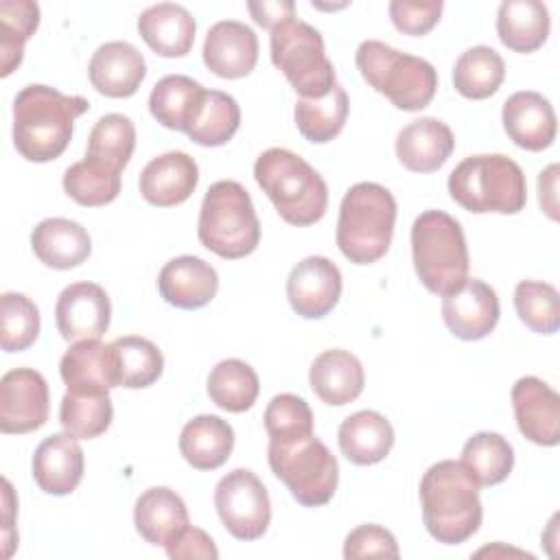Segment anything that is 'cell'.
I'll return each mask as SVG.
<instances>
[{
    "instance_id": "cell-1",
    "label": "cell",
    "mask_w": 560,
    "mask_h": 560,
    "mask_svg": "<svg viewBox=\"0 0 560 560\" xmlns=\"http://www.w3.org/2000/svg\"><path fill=\"white\" fill-rule=\"evenodd\" d=\"M90 107L83 96L31 83L13 101V144L28 162L57 160L72 140L74 120Z\"/></svg>"
},
{
    "instance_id": "cell-2",
    "label": "cell",
    "mask_w": 560,
    "mask_h": 560,
    "mask_svg": "<svg viewBox=\"0 0 560 560\" xmlns=\"http://www.w3.org/2000/svg\"><path fill=\"white\" fill-rule=\"evenodd\" d=\"M420 505L427 532L444 545H462L483 518L479 486L455 459H442L422 475Z\"/></svg>"
},
{
    "instance_id": "cell-3",
    "label": "cell",
    "mask_w": 560,
    "mask_h": 560,
    "mask_svg": "<svg viewBox=\"0 0 560 560\" xmlns=\"http://www.w3.org/2000/svg\"><path fill=\"white\" fill-rule=\"evenodd\" d=\"M254 177L278 214L298 228L317 223L328 208L324 177L289 149H267L254 162Z\"/></svg>"
},
{
    "instance_id": "cell-4",
    "label": "cell",
    "mask_w": 560,
    "mask_h": 560,
    "mask_svg": "<svg viewBox=\"0 0 560 560\" xmlns=\"http://www.w3.org/2000/svg\"><path fill=\"white\" fill-rule=\"evenodd\" d=\"M396 199L376 182H359L348 188L339 206L337 247L354 265L383 258L392 245Z\"/></svg>"
},
{
    "instance_id": "cell-5",
    "label": "cell",
    "mask_w": 560,
    "mask_h": 560,
    "mask_svg": "<svg viewBox=\"0 0 560 560\" xmlns=\"http://www.w3.org/2000/svg\"><path fill=\"white\" fill-rule=\"evenodd\" d=\"M448 192L455 203L475 214H516L527 203V182L521 166L501 153L462 160L448 175Z\"/></svg>"
},
{
    "instance_id": "cell-6",
    "label": "cell",
    "mask_w": 560,
    "mask_h": 560,
    "mask_svg": "<svg viewBox=\"0 0 560 560\" xmlns=\"http://www.w3.org/2000/svg\"><path fill=\"white\" fill-rule=\"evenodd\" d=\"M411 256L420 282L435 295H448L468 280V247L457 219L424 210L411 225Z\"/></svg>"
},
{
    "instance_id": "cell-7",
    "label": "cell",
    "mask_w": 560,
    "mask_h": 560,
    "mask_svg": "<svg viewBox=\"0 0 560 560\" xmlns=\"http://www.w3.org/2000/svg\"><path fill=\"white\" fill-rule=\"evenodd\" d=\"M199 243L212 254L236 260L249 256L260 243V221L249 192L234 179L214 182L199 210Z\"/></svg>"
},
{
    "instance_id": "cell-8",
    "label": "cell",
    "mask_w": 560,
    "mask_h": 560,
    "mask_svg": "<svg viewBox=\"0 0 560 560\" xmlns=\"http://www.w3.org/2000/svg\"><path fill=\"white\" fill-rule=\"evenodd\" d=\"M354 61L365 83L402 112H420L435 96L438 72L422 57L400 52L378 39H368L359 44Z\"/></svg>"
},
{
    "instance_id": "cell-9",
    "label": "cell",
    "mask_w": 560,
    "mask_h": 560,
    "mask_svg": "<svg viewBox=\"0 0 560 560\" xmlns=\"http://www.w3.org/2000/svg\"><path fill=\"white\" fill-rule=\"evenodd\" d=\"M267 459L271 472L284 481L300 505L319 508L332 499L339 481V466L335 455L315 438V433L284 442L269 440Z\"/></svg>"
},
{
    "instance_id": "cell-10",
    "label": "cell",
    "mask_w": 560,
    "mask_h": 560,
    "mask_svg": "<svg viewBox=\"0 0 560 560\" xmlns=\"http://www.w3.org/2000/svg\"><path fill=\"white\" fill-rule=\"evenodd\" d=\"M269 48L273 66L302 98H322L337 85L319 31L298 15L287 18L271 31Z\"/></svg>"
},
{
    "instance_id": "cell-11",
    "label": "cell",
    "mask_w": 560,
    "mask_h": 560,
    "mask_svg": "<svg viewBox=\"0 0 560 560\" xmlns=\"http://www.w3.org/2000/svg\"><path fill=\"white\" fill-rule=\"evenodd\" d=\"M214 508L223 527L238 540L260 538L271 523V501L262 481L247 468H234L214 488Z\"/></svg>"
},
{
    "instance_id": "cell-12",
    "label": "cell",
    "mask_w": 560,
    "mask_h": 560,
    "mask_svg": "<svg viewBox=\"0 0 560 560\" xmlns=\"http://www.w3.org/2000/svg\"><path fill=\"white\" fill-rule=\"evenodd\" d=\"M50 409L48 383L33 368H15L0 381V431L31 433L46 424Z\"/></svg>"
},
{
    "instance_id": "cell-13",
    "label": "cell",
    "mask_w": 560,
    "mask_h": 560,
    "mask_svg": "<svg viewBox=\"0 0 560 560\" xmlns=\"http://www.w3.org/2000/svg\"><path fill=\"white\" fill-rule=\"evenodd\" d=\"M291 308L304 319L326 317L341 298V271L326 256L300 260L287 278Z\"/></svg>"
},
{
    "instance_id": "cell-14",
    "label": "cell",
    "mask_w": 560,
    "mask_h": 560,
    "mask_svg": "<svg viewBox=\"0 0 560 560\" xmlns=\"http://www.w3.org/2000/svg\"><path fill=\"white\" fill-rule=\"evenodd\" d=\"M55 322L66 341L101 339L112 322V304L94 282L68 284L55 304Z\"/></svg>"
},
{
    "instance_id": "cell-15",
    "label": "cell",
    "mask_w": 560,
    "mask_h": 560,
    "mask_svg": "<svg viewBox=\"0 0 560 560\" xmlns=\"http://www.w3.org/2000/svg\"><path fill=\"white\" fill-rule=\"evenodd\" d=\"M499 315L497 291L477 278H468L457 291L442 300V319L446 328L464 341L488 337L494 330Z\"/></svg>"
},
{
    "instance_id": "cell-16",
    "label": "cell",
    "mask_w": 560,
    "mask_h": 560,
    "mask_svg": "<svg viewBox=\"0 0 560 560\" xmlns=\"http://www.w3.org/2000/svg\"><path fill=\"white\" fill-rule=\"evenodd\" d=\"M512 409L518 431L538 446L560 442V396L536 376H523L512 387Z\"/></svg>"
},
{
    "instance_id": "cell-17",
    "label": "cell",
    "mask_w": 560,
    "mask_h": 560,
    "mask_svg": "<svg viewBox=\"0 0 560 560\" xmlns=\"http://www.w3.org/2000/svg\"><path fill=\"white\" fill-rule=\"evenodd\" d=\"M258 61L256 33L236 20H221L210 26L203 42V63L221 79L247 77Z\"/></svg>"
},
{
    "instance_id": "cell-18",
    "label": "cell",
    "mask_w": 560,
    "mask_h": 560,
    "mask_svg": "<svg viewBox=\"0 0 560 560\" xmlns=\"http://www.w3.org/2000/svg\"><path fill=\"white\" fill-rule=\"evenodd\" d=\"M501 120L510 140L525 151H542L556 140V112L551 103L538 92H514L503 103Z\"/></svg>"
},
{
    "instance_id": "cell-19",
    "label": "cell",
    "mask_w": 560,
    "mask_h": 560,
    "mask_svg": "<svg viewBox=\"0 0 560 560\" xmlns=\"http://www.w3.org/2000/svg\"><path fill=\"white\" fill-rule=\"evenodd\" d=\"M88 77L98 94L109 98L133 96L147 77L142 52L129 42H107L90 59Z\"/></svg>"
},
{
    "instance_id": "cell-20",
    "label": "cell",
    "mask_w": 560,
    "mask_h": 560,
    "mask_svg": "<svg viewBox=\"0 0 560 560\" xmlns=\"http://www.w3.org/2000/svg\"><path fill=\"white\" fill-rule=\"evenodd\" d=\"M72 433L48 435L33 453V479L46 494H70L83 479V448Z\"/></svg>"
},
{
    "instance_id": "cell-21",
    "label": "cell",
    "mask_w": 560,
    "mask_h": 560,
    "mask_svg": "<svg viewBox=\"0 0 560 560\" xmlns=\"http://www.w3.org/2000/svg\"><path fill=\"white\" fill-rule=\"evenodd\" d=\"M199 166L184 151H168L153 158L140 173V195L158 208L184 203L197 188Z\"/></svg>"
},
{
    "instance_id": "cell-22",
    "label": "cell",
    "mask_w": 560,
    "mask_h": 560,
    "mask_svg": "<svg viewBox=\"0 0 560 560\" xmlns=\"http://www.w3.org/2000/svg\"><path fill=\"white\" fill-rule=\"evenodd\" d=\"M158 289L171 306L192 311L212 302L219 289V276L212 265L197 256H177L160 269Z\"/></svg>"
},
{
    "instance_id": "cell-23",
    "label": "cell",
    "mask_w": 560,
    "mask_h": 560,
    "mask_svg": "<svg viewBox=\"0 0 560 560\" xmlns=\"http://www.w3.org/2000/svg\"><path fill=\"white\" fill-rule=\"evenodd\" d=\"M455 138L446 122L424 116L411 120L396 136V158L413 173L438 171L453 153Z\"/></svg>"
},
{
    "instance_id": "cell-24",
    "label": "cell",
    "mask_w": 560,
    "mask_h": 560,
    "mask_svg": "<svg viewBox=\"0 0 560 560\" xmlns=\"http://www.w3.org/2000/svg\"><path fill=\"white\" fill-rule=\"evenodd\" d=\"M133 525L149 545L166 547L190 523L184 499L166 486H155L138 497L133 508Z\"/></svg>"
},
{
    "instance_id": "cell-25",
    "label": "cell",
    "mask_w": 560,
    "mask_h": 560,
    "mask_svg": "<svg viewBox=\"0 0 560 560\" xmlns=\"http://www.w3.org/2000/svg\"><path fill=\"white\" fill-rule=\"evenodd\" d=\"M195 18L175 2H160L144 9L138 18V33L160 57H184L195 44Z\"/></svg>"
},
{
    "instance_id": "cell-26",
    "label": "cell",
    "mask_w": 560,
    "mask_h": 560,
    "mask_svg": "<svg viewBox=\"0 0 560 560\" xmlns=\"http://www.w3.org/2000/svg\"><path fill=\"white\" fill-rule=\"evenodd\" d=\"M308 383L322 402L341 407L359 398L365 385V372L352 352L332 348L315 357L311 363Z\"/></svg>"
},
{
    "instance_id": "cell-27",
    "label": "cell",
    "mask_w": 560,
    "mask_h": 560,
    "mask_svg": "<svg viewBox=\"0 0 560 560\" xmlns=\"http://www.w3.org/2000/svg\"><path fill=\"white\" fill-rule=\"evenodd\" d=\"M31 247L39 262L50 269H72L88 260L92 241L88 230L70 219L50 217L39 221L31 232Z\"/></svg>"
},
{
    "instance_id": "cell-28",
    "label": "cell",
    "mask_w": 560,
    "mask_h": 560,
    "mask_svg": "<svg viewBox=\"0 0 560 560\" xmlns=\"http://www.w3.org/2000/svg\"><path fill=\"white\" fill-rule=\"evenodd\" d=\"M164 370L160 348L138 335H125L109 343L112 387L142 389L153 385Z\"/></svg>"
},
{
    "instance_id": "cell-29",
    "label": "cell",
    "mask_w": 560,
    "mask_h": 560,
    "mask_svg": "<svg viewBox=\"0 0 560 560\" xmlns=\"http://www.w3.org/2000/svg\"><path fill=\"white\" fill-rule=\"evenodd\" d=\"M337 440L348 462L357 466H372L389 455L394 446V429L378 411L363 409L341 422Z\"/></svg>"
},
{
    "instance_id": "cell-30",
    "label": "cell",
    "mask_w": 560,
    "mask_h": 560,
    "mask_svg": "<svg viewBox=\"0 0 560 560\" xmlns=\"http://www.w3.org/2000/svg\"><path fill=\"white\" fill-rule=\"evenodd\" d=\"M234 448V429L219 416H195L179 433V453L197 470L223 466Z\"/></svg>"
},
{
    "instance_id": "cell-31",
    "label": "cell",
    "mask_w": 560,
    "mask_h": 560,
    "mask_svg": "<svg viewBox=\"0 0 560 560\" xmlns=\"http://www.w3.org/2000/svg\"><path fill=\"white\" fill-rule=\"evenodd\" d=\"M549 9L538 0H503L497 11V33L514 52L538 50L549 35Z\"/></svg>"
},
{
    "instance_id": "cell-32",
    "label": "cell",
    "mask_w": 560,
    "mask_h": 560,
    "mask_svg": "<svg viewBox=\"0 0 560 560\" xmlns=\"http://www.w3.org/2000/svg\"><path fill=\"white\" fill-rule=\"evenodd\" d=\"M203 94L206 88L195 79L186 74H166L149 94V112L162 127L186 133Z\"/></svg>"
},
{
    "instance_id": "cell-33",
    "label": "cell",
    "mask_w": 560,
    "mask_h": 560,
    "mask_svg": "<svg viewBox=\"0 0 560 560\" xmlns=\"http://www.w3.org/2000/svg\"><path fill=\"white\" fill-rule=\"evenodd\" d=\"M114 407L109 389H68L61 398L59 422L79 440H92L112 424Z\"/></svg>"
},
{
    "instance_id": "cell-34",
    "label": "cell",
    "mask_w": 560,
    "mask_h": 560,
    "mask_svg": "<svg viewBox=\"0 0 560 560\" xmlns=\"http://www.w3.org/2000/svg\"><path fill=\"white\" fill-rule=\"evenodd\" d=\"M505 79V61L490 46L464 50L453 66V85L464 98L481 101L492 96Z\"/></svg>"
},
{
    "instance_id": "cell-35",
    "label": "cell",
    "mask_w": 560,
    "mask_h": 560,
    "mask_svg": "<svg viewBox=\"0 0 560 560\" xmlns=\"http://www.w3.org/2000/svg\"><path fill=\"white\" fill-rule=\"evenodd\" d=\"M459 462L477 486H497L512 472L514 448L501 433L479 431L464 444Z\"/></svg>"
},
{
    "instance_id": "cell-36",
    "label": "cell",
    "mask_w": 560,
    "mask_h": 560,
    "mask_svg": "<svg viewBox=\"0 0 560 560\" xmlns=\"http://www.w3.org/2000/svg\"><path fill=\"white\" fill-rule=\"evenodd\" d=\"M258 392V374L241 359H223L208 374V396L223 411H247L256 402Z\"/></svg>"
},
{
    "instance_id": "cell-37",
    "label": "cell",
    "mask_w": 560,
    "mask_h": 560,
    "mask_svg": "<svg viewBox=\"0 0 560 560\" xmlns=\"http://www.w3.org/2000/svg\"><path fill=\"white\" fill-rule=\"evenodd\" d=\"M241 125V107L234 96L221 90H206L186 136L201 147L225 144Z\"/></svg>"
},
{
    "instance_id": "cell-38",
    "label": "cell",
    "mask_w": 560,
    "mask_h": 560,
    "mask_svg": "<svg viewBox=\"0 0 560 560\" xmlns=\"http://www.w3.org/2000/svg\"><path fill=\"white\" fill-rule=\"evenodd\" d=\"M120 173L118 168L103 164L92 158L74 162L63 173L66 195L85 208H98L112 203L120 192Z\"/></svg>"
},
{
    "instance_id": "cell-39",
    "label": "cell",
    "mask_w": 560,
    "mask_h": 560,
    "mask_svg": "<svg viewBox=\"0 0 560 560\" xmlns=\"http://www.w3.org/2000/svg\"><path fill=\"white\" fill-rule=\"evenodd\" d=\"M348 94L337 83L326 96L322 98H300L295 103V125L300 133L315 144H324L339 136L348 118Z\"/></svg>"
},
{
    "instance_id": "cell-40",
    "label": "cell",
    "mask_w": 560,
    "mask_h": 560,
    "mask_svg": "<svg viewBox=\"0 0 560 560\" xmlns=\"http://www.w3.org/2000/svg\"><path fill=\"white\" fill-rule=\"evenodd\" d=\"M59 374L68 389H112L109 343H103L101 339L74 341L61 357Z\"/></svg>"
},
{
    "instance_id": "cell-41",
    "label": "cell",
    "mask_w": 560,
    "mask_h": 560,
    "mask_svg": "<svg viewBox=\"0 0 560 560\" xmlns=\"http://www.w3.org/2000/svg\"><path fill=\"white\" fill-rule=\"evenodd\" d=\"M39 26V7L31 0L0 2V59L2 77H9L24 57V44Z\"/></svg>"
},
{
    "instance_id": "cell-42",
    "label": "cell",
    "mask_w": 560,
    "mask_h": 560,
    "mask_svg": "<svg viewBox=\"0 0 560 560\" xmlns=\"http://www.w3.org/2000/svg\"><path fill=\"white\" fill-rule=\"evenodd\" d=\"M136 149V127L122 114H105L96 120L88 136L85 158L98 160L122 171Z\"/></svg>"
},
{
    "instance_id": "cell-43",
    "label": "cell",
    "mask_w": 560,
    "mask_h": 560,
    "mask_svg": "<svg viewBox=\"0 0 560 560\" xmlns=\"http://www.w3.org/2000/svg\"><path fill=\"white\" fill-rule=\"evenodd\" d=\"M39 335V311L24 293L7 291L0 295V346L4 352H22Z\"/></svg>"
},
{
    "instance_id": "cell-44",
    "label": "cell",
    "mask_w": 560,
    "mask_h": 560,
    "mask_svg": "<svg viewBox=\"0 0 560 560\" xmlns=\"http://www.w3.org/2000/svg\"><path fill=\"white\" fill-rule=\"evenodd\" d=\"M514 308L518 319L538 335H553L560 326L558 291L549 282L521 280L514 289Z\"/></svg>"
},
{
    "instance_id": "cell-45",
    "label": "cell",
    "mask_w": 560,
    "mask_h": 560,
    "mask_svg": "<svg viewBox=\"0 0 560 560\" xmlns=\"http://www.w3.org/2000/svg\"><path fill=\"white\" fill-rule=\"evenodd\" d=\"M265 429L271 442L295 440L313 433V411L295 394H278L265 409Z\"/></svg>"
},
{
    "instance_id": "cell-46",
    "label": "cell",
    "mask_w": 560,
    "mask_h": 560,
    "mask_svg": "<svg viewBox=\"0 0 560 560\" xmlns=\"http://www.w3.org/2000/svg\"><path fill=\"white\" fill-rule=\"evenodd\" d=\"M398 542L394 534L381 525L368 523L354 527L343 542V558H398Z\"/></svg>"
},
{
    "instance_id": "cell-47",
    "label": "cell",
    "mask_w": 560,
    "mask_h": 560,
    "mask_svg": "<svg viewBox=\"0 0 560 560\" xmlns=\"http://www.w3.org/2000/svg\"><path fill=\"white\" fill-rule=\"evenodd\" d=\"M442 9H444L442 0H427V2L392 0L389 18L400 33L420 37V35H427L440 22Z\"/></svg>"
},
{
    "instance_id": "cell-48",
    "label": "cell",
    "mask_w": 560,
    "mask_h": 560,
    "mask_svg": "<svg viewBox=\"0 0 560 560\" xmlns=\"http://www.w3.org/2000/svg\"><path fill=\"white\" fill-rule=\"evenodd\" d=\"M164 549H166V556L173 560H182V558L214 560V558H219V551H217L212 538L203 529L190 527V525Z\"/></svg>"
},
{
    "instance_id": "cell-49",
    "label": "cell",
    "mask_w": 560,
    "mask_h": 560,
    "mask_svg": "<svg viewBox=\"0 0 560 560\" xmlns=\"http://www.w3.org/2000/svg\"><path fill=\"white\" fill-rule=\"evenodd\" d=\"M247 9L254 18V22L262 28L273 31L280 22L295 15V4L291 0H260V2H247Z\"/></svg>"
},
{
    "instance_id": "cell-50",
    "label": "cell",
    "mask_w": 560,
    "mask_h": 560,
    "mask_svg": "<svg viewBox=\"0 0 560 560\" xmlns=\"http://www.w3.org/2000/svg\"><path fill=\"white\" fill-rule=\"evenodd\" d=\"M556 173L558 166L551 164L547 171H542L538 175V201L542 206V210L549 214V219H558L556 214Z\"/></svg>"
},
{
    "instance_id": "cell-51",
    "label": "cell",
    "mask_w": 560,
    "mask_h": 560,
    "mask_svg": "<svg viewBox=\"0 0 560 560\" xmlns=\"http://www.w3.org/2000/svg\"><path fill=\"white\" fill-rule=\"evenodd\" d=\"M11 516H13V490H11V483L4 479V542H7V549H4V556L9 558L11 551H13V536L9 534L11 532Z\"/></svg>"
}]
</instances>
